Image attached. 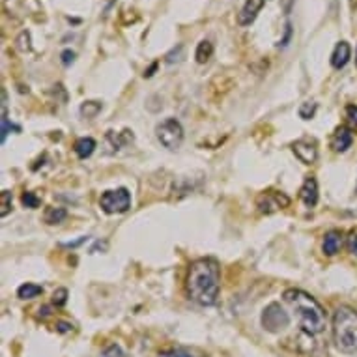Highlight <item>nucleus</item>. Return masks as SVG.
<instances>
[{
    "label": "nucleus",
    "instance_id": "obj_1",
    "mask_svg": "<svg viewBox=\"0 0 357 357\" xmlns=\"http://www.w3.org/2000/svg\"><path fill=\"white\" fill-rule=\"evenodd\" d=\"M185 290L189 299L200 307L217 303L221 292V268L215 258H199L189 266Z\"/></svg>",
    "mask_w": 357,
    "mask_h": 357
},
{
    "label": "nucleus",
    "instance_id": "obj_2",
    "mask_svg": "<svg viewBox=\"0 0 357 357\" xmlns=\"http://www.w3.org/2000/svg\"><path fill=\"white\" fill-rule=\"evenodd\" d=\"M284 303L296 312V317L299 320V326L303 331L312 335H322L328 328V314L317 299L312 298L310 294L299 288H288L282 294Z\"/></svg>",
    "mask_w": 357,
    "mask_h": 357
},
{
    "label": "nucleus",
    "instance_id": "obj_3",
    "mask_svg": "<svg viewBox=\"0 0 357 357\" xmlns=\"http://www.w3.org/2000/svg\"><path fill=\"white\" fill-rule=\"evenodd\" d=\"M331 335L337 350L342 354H356L357 351V310L340 305L335 310L333 324H331Z\"/></svg>",
    "mask_w": 357,
    "mask_h": 357
},
{
    "label": "nucleus",
    "instance_id": "obj_4",
    "mask_svg": "<svg viewBox=\"0 0 357 357\" xmlns=\"http://www.w3.org/2000/svg\"><path fill=\"white\" fill-rule=\"evenodd\" d=\"M158 141L169 150H178L183 142V128L176 118H165L163 122L155 126Z\"/></svg>",
    "mask_w": 357,
    "mask_h": 357
},
{
    "label": "nucleus",
    "instance_id": "obj_5",
    "mask_svg": "<svg viewBox=\"0 0 357 357\" xmlns=\"http://www.w3.org/2000/svg\"><path fill=\"white\" fill-rule=\"evenodd\" d=\"M100 208L109 215H116V213H126L131 208V193L126 188L111 189L101 195Z\"/></svg>",
    "mask_w": 357,
    "mask_h": 357
},
{
    "label": "nucleus",
    "instance_id": "obj_6",
    "mask_svg": "<svg viewBox=\"0 0 357 357\" xmlns=\"http://www.w3.org/2000/svg\"><path fill=\"white\" fill-rule=\"evenodd\" d=\"M290 326L288 314L281 303H270L262 312V328L270 333H281Z\"/></svg>",
    "mask_w": 357,
    "mask_h": 357
},
{
    "label": "nucleus",
    "instance_id": "obj_7",
    "mask_svg": "<svg viewBox=\"0 0 357 357\" xmlns=\"http://www.w3.org/2000/svg\"><path fill=\"white\" fill-rule=\"evenodd\" d=\"M318 335L307 333V331H299L296 335V351H298L301 357H328V346L322 344L320 340L317 339Z\"/></svg>",
    "mask_w": 357,
    "mask_h": 357
},
{
    "label": "nucleus",
    "instance_id": "obj_8",
    "mask_svg": "<svg viewBox=\"0 0 357 357\" xmlns=\"http://www.w3.org/2000/svg\"><path fill=\"white\" fill-rule=\"evenodd\" d=\"M258 210L270 215V213H275V211L282 210V208H288L290 206V199L287 195L281 193V191H266L257 199Z\"/></svg>",
    "mask_w": 357,
    "mask_h": 357
},
{
    "label": "nucleus",
    "instance_id": "obj_9",
    "mask_svg": "<svg viewBox=\"0 0 357 357\" xmlns=\"http://www.w3.org/2000/svg\"><path fill=\"white\" fill-rule=\"evenodd\" d=\"M292 152L296 153V158L305 165L317 163L318 159V148L317 142L309 141V139H301V141H296L292 144Z\"/></svg>",
    "mask_w": 357,
    "mask_h": 357
},
{
    "label": "nucleus",
    "instance_id": "obj_10",
    "mask_svg": "<svg viewBox=\"0 0 357 357\" xmlns=\"http://www.w3.org/2000/svg\"><path fill=\"white\" fill-rule=\"evenodd\" d=\"M270 0H245V4L238 13V24L240 26H251L257 21L258 13L262 12V8L268 4Z\"/></svg>",
    "mask_w": 357,
    "mask_h": 357
},
{
    "label": "nucleus",
    "instance_id": "obj_11",
    "mask_svg": "<svg viewBox=\"0 0 357 357\" xmlns=\"http://www.w3.org/2000/svg\"><path fill=\"white\" fill-rule=\"evenodd\" d=\"M299 200L303 202L305 208H314L318 204V182L314 176H307L303 185L299 189Z\"/></svg>",
    "mask_w": 357,
    "mask_h": 357
},
{
    "label": "nucleus",
    "instance_id": "obj_12",
    "mask_svg": "<svg viewBox=\"0 0 357 357\" xmlns=\"http://www.w3.org/2000/svg\"><path fill=\"white\" fill-rule=\"evenodd\" d=\"M351 144H354V133H351L350 128L340 126V128L335 129L333 137H331V148L335 152L344 153L348 148H351Z\"/></svg>",
    "mask_w": 357,
    "mask_h": 357
},
{
    "label": "nucleus",
    "instance_id": "obj_13",
    "mask_svg": "<svg viewBox=\"0 0 357 357\" xmlns=\"http://www.w3.org/2000/svg\"><path fill=\"white\" fill-rule=\"evenodd\" d=\"M342 245H344V234H342L340 230H329L328 234L324 236L322 251L326 257H335V255H339Z\"/></svg>",
    "mask_w": 357,
    "mask_h": 357
},
{
    "label": "nucleus",
    "instance_id": "obj_14",
    "mask_svg": "<svg viewBox=\"0 0 357 357\" xmlns=\"http://www.w3.org/2000/svg\"><path fill=\"white\" fill-rule=\"evenodd\" d=\"M351 59V47L348 41H339L333 49V54H331V66L335 70H342Z\"/></svg>",
    "mask_w": 357,
    "mask_h": 357
},
{
    "label": "nucleus",
    "instance_id": "obj_15",
    "mask_svg": "<svg viewBox=\"0 0 357 357\" xmlns=\"http://www.w3.org/2000/svg\"><path fill=\"white\" fill-rule=\"evenodd\" d=\"M73 150H75L77 158H81V159L90 158L96 150V141L92 139V137H81V139H77Z\"/></svg>",
    "mask_w": 357,
    "mask_h": 357
},
{
    "label": "nucleus",
    "instance_id": "obj_16",
    "mask_svg": "<svg viewBox=\"0 0 357 357\" xmlns=\"http://www.w3.org/2000/svg\"><path fill=\"white\" fill-rule=\"evenodd\" d=\"M68 217V210L66 208H60V206H51L43 213V221L47 225H60Z\"/></svg>",
    "mask_w": 357,
    "mask_h": 357
},
{
    "label": "nucleus",
    "instance_id": "obj_17",
    "mask_svg": "<svg viewBox=\"0 0 357 357\" xmlns=\"http://www.w3.org/2000/svg\"><path fill=\"white\" fill-rule=\"evenodd\" d=\"M211 54H213V43L210 40H202L197 45V51H195V59L199 64H206L208 60L211 59Z\"/></svg>",
    "mask_w": 357,
    "mask_h": 357
},
{
    "label": "nucleus",
    "instance_id": "obj_18",
    "mask_svg": "<svg viewBox=\"0 0 357 357\" xmlns=\"http://www.w3.org/2000/svg\"><path fill=\"white\" fill-rule=\"evenodd\" d=\"M43 294V288L40 284H34V282H24L17 288V298L19 299H34L38 296Z\"/></svg>",
    "mask_w": 357,
    "mask_h": 357
},
{
    "label": "nucleus",
    "instance_id": "obj_19",
    "mask_svg": "<svg viewBox=\"0 0 357 357\" xmlns=\"http://www.w3.org/2000/svg\"><path fill=\"white\" fill-rule=\"evenodd\" d=\"M101 103L100 101H84L81 105V114L84 118H96L101 111Z\"/></svg>",
    "mask_w": 357,
    "mask_h": 357
},
{
    "label": "nucleus",
    "instance_id": "obj_20",
    "mask_svg": "<svg viewBox=\"0 0 357 357\" xmlns=\"http://www.w3.org/2000/svg\"><path fill=\"white\" fill-rule=\"evenodd\" d=\"M13 208V195L10 191L0 193V217H6Z\"/></svg>",
    "mask_w": 357,
    "mask_h": 357
},
{
    "label": "nucleus",
    "instance_id": "obj_21",
    "mask_svg": "<svg viewBox=\"0 0 357 357\" xmlns=\"http://www.w3.org/2000/svg\"><path fill=\"white\" fill-rule=\"evenodd\" d=\"M317 109L318 105L314 101H305L299 107V116L303 118V120H310V118H314V114H317Z\"/></svg>",
    "mask_w": 357,
    "mask_h": 357
},
{
    "label": "nucleus",
    "instance_id": "obj_22",
    "mask_svg": "<svg viewBox=\"0 0 357 357\" xmlns=\"http://www.w3.org/2000/svg\"><path fill=\"white\" fill-rule=\"evenodd\" d=\"M183 59V45L182 43H178L170 53H167L165 60H167V64H174V62H182Z\"/></svg>",
    "mask_w": 357,
    "mask_h": 357
},
{
    "label": "nucleus",
    "instance_id": "obj_23",
    "mask_svg": "<svg viewBox=\"0 0 357 357\" xmlns=\"http://www.w3.org/2000/svg\"><path fill=\"white\" fill-rule=\"evenodd\" d=\"M21 202H23V206L30 208V210H36V208H40L41 204V200L36 197V193H30V191H26V193L21 197Z\"/></svg>",
    "mask_w": 357,
    "mask_h": 357
},
{
    "label": "nucleus",
    "instance_id": "obj_24",
    "mask_svg": "<svg viewBox=\"0 0 357 357\" xmlns=\"http://www.w3.org/2000/svg\"><path fill=\"white\" fill-rule=\"evenodd\" d=\"M346 249L350 251V255L357 257V229L350 230L346 236Z\"/></svg>",
    "mask_w": 357,
    "mask_h": 357
},
{
    "label": "nucleus",
    "instance_id": "obj_25",
    "mask_svg": "<svg viewBox=\"0 0 357 357\" xmlns=\"http://www.w3.org/2000/svg\"><path fill=\"white\" fill-rule=\"evenodd\" d=\"M100 357H126V354H123L122 346L118 344H109L105 348V350L101 351Z\"/></svg>",
    "mask_w": 357,
    "mask_h": 357
},
{
    "label": "nucleus",
    "instance_id": "obj_26",
    "mask_svg": "<svg viewBox=\"0 0 357 357\" xmlns=\"http://www.w3.org/2000/svg\"><path fill=\"white\" fill-rule=\"evenodd\" d=\"M346 122L350 128H356L357 129V105H346Z\"/></svg>",
    "mask_w": 357,
    "mask_h": 357
},
{
    "label": "nucleus",
    "instance_id": "obj_27",
    "mask_svg": "<svg viewBox=\"0 0 357 357\" xmlns=\"http://www.w3.org/2000/svg\"><path fill=\"white\" fill-rule=\"evenodd\" d=\"M66 301H68V290H66V288H59V290L53 294V303L56 305V307H64Z\"/></svg>",
    "mask_w": 357,
    "mask_h": 357
},
{
    "label": "nucleus",
    "instance_id": "obj_28",
    "mask_svg": "<svg viewBox=\"0 0 357 357\" xmlns=\"http://www.w3.org/2000/svg\"><path fill=\"white\" fill-rule=\"evenodd\" d=\"M159 357H195L193 354H189L188 350H182V348H176V350H165L159 354Z\"/></svg>",
    "mask_w": 357,
    "mask_h": 357
},
{
    "label": "nucleus",
    "instance_id": "obj_29",
    "mask_svg": "<svg viewBox=\"0 0 357 357\" xmlns=\"http://www.w3.org/2000/svg\"><path fill=\"white\" fill-rule=\"evenodd\" d=\"M17 47L19 51H30V34L29 32H21V36H19L17 40Z\"/></svg>",
    "mask_w": 357,
    "mask_h": 357
},
{
    "label": "nucleus",
    "instance_id": "obj_30",
    "mask_svg": "<svg viewBox=\"0 0 357 357\" xmlns=\"http://www.w3.org/2000/svg\"><path fill=\"white\" fill-rule=\"evenodd\" d=\"M60 59H62V64L70 66L75 62V53H73V51H70V49H66L64 53L60 54Z\"/></svg>",
    "mask_w": 357,
    "mask_h": 357
},
{
    "label": "nucleus",
    "instance_id": "obj_31",
    "mask_svg": "<svg viewBox=\"0 0 357 357\" xmlns=\"http://www.w3.org/2000/svg\"><path fill=\"white\" fill-rule=\"evenodd\" d=\"M290 38H292V24L287 23V34H284V38H282L281 43H279V47H287L288 41H290Z\"/></svg>",
    "mask_w": 357,
    "mask_h": 357
},
{
    "label": "nucleus",
    "instance_id": "obj_32",
    "mask_svg": "<svg viewBox=\"0 0 357 357\" xmlns=\"http://www.w3.org/2000/svg\"><path fill=\"white\" fill-rule=\"evenodd\" d=\"M56 329H59L60 333H68V331H71V329H73V326L68 322H59L56 324Z\"/></svg>",
    "mask_w": 357,
    "mask_h": 357
},
{
    "label": "nucleus",
    "instance_id": "obj_33",
    "mask_svg": "<svg viewBox=\"0 0 357 357\" xmlns=\"http://www.w3.org/2000/svg\"><path fill=\"white\" fill-rule=\"evenodd\" d=\"M155 68H158V64H152V68H150V70L144 71V77H152L153 71H155Z\"/></svg>",
    "mask_w": 357,
    "mask_h": 357
},
{
    "label": "nucleus",
    "instance_id": "obj_34",
    "mask_svg": "<svg viewBox=\"0 0 357 357\" xmlns=\"http://www.w3.org/2000/svg\"><path fill=\"white\" fill-rule=\"evenodd\" d=\"M356 64H357V53H356Z\"/></svg>",
    "mask_w": 357,
    "mask_h": 357
}]
</instances>
